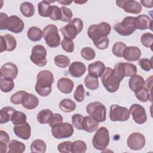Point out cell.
Here are the masks:
<instances>
[{
  "mask_svg": "<svg viewBox=\"0 0 153 153\" xmlns=\"http://www.w3.org/2000/svg\"><path fill=\"white\" fill-rule=\"evenodd\" d=\"M54 76L52 72L48 70L40 71L37 75L35 91L41 96H48L52 90V84Z\"/></svg>",
  "mask_w": 153,
  "mask_h": 153,
  "instance_id": "6da1fadb",
  "label": "cell"
},
{
  "mask_svg": "<svg viewBox=\"0 0 153 153\" xmlns=\"http://www.w3.org/2000/svg\"><path fill=\"white\" fill-rule=\"evenodd\" d=\"M111 27L108 23L103 22L97 25H92L89 26L87 34L88 37L95 43L106 37L110 33Z\"/></svg>",
  "mask_w": 153,
  "mask_h": 153,
  "instance_id": "7a4b0ae2",
  "label": "cell"
},
{
  "mask_svg": "<svg viewBox=\"0 0 153 153\" xmlns=\"http://www.w3.org/2000/svg\"><path fill=\"white\" fill-rule=\"evenodd\" d=\"M102 84L109 93L116 92L120 87V81L114 74V71L111 68H105L104 72L101 76Z\"/></svg>",
  "mask_w": 153,
  "mask_h": 153,
  "instance_id": "3957f363",
  "label": "cell"
},
{
  "mask_svg": "<svg viewBox=\"0 0 153 153\" xmlns=\"http://www.w3.org/2000/svg\"><path fill=\"white\" fill-rule=\"evenodd\" d=\"M83 28V22L79 18H74L69 23L60 29L64 38L74 39Z\"/></svg>",
  "mask_w": 153,
  "mask_h": 153,
  "instance_id": "277c9868",
  "label": "cell"
},
{
  "mask_svg": "<svg viewBox=\"0 0 153 153\" xmlns=\"http://www.w3.org/2000/svg\"><path fill=\"white\" fill-rule=\"evenodd\" d=\"M43 37L47 45L51 48H56L60 45V37L57 26L54 25L46 26L42 31Z\"/></svg>",
  "mask_w": 153,
  "mask_h": 153,
  "instance_id": "5b68a950",
  "label": "cell"
},
{
  "mask_svg": "<svg viewBox=\"0 0 153 153\" xmlns=\"http://www.w3.org/2000/svg\"><path fill=\"white\" fill-rule=\"evenodd\" d=\"M87 114L96 122L102 123L106 120V109L100 102L90 103L86 107Z\"/></svg>",
  "mask_w": 153,
  "mask_h": 153,
  "instance_id": "8992f818",
  "label": "cell"
},
{
  "mask_svg": "<svg viewBox=\"0 0 153 153\" xmlns=\"http://www.w3.org/2000/svg\"><path fill=\"white\" fill-rule=\"evenodd\" d=\"M136 17L127 16L123 19L122 22L117 23L114 26V29L122 36H129L136 29Z\"/></svg>",
  "mask_w": 153,
  "mask_h": 153,
  "instance_id": "52a82bcc",
  "label": "cell"
},
{
  "mask_svg": "<svg viewBox=\"0 0 153 153\" xmlns=\"http://www.w3.org/2000/svg\"><path fill=\"white\" fill-rule=\"evenodd\" d=\"M109 140V130L105 127H101L97 129L94 134L92 139V143L95 149L103 151L108 146Z\"/></svg>",
  "mask_w": 153,
  "mask_h": 153,
  "instance_id": "ba28073f",
  "label": "cell"
},
{
  "mask_svg": "<svg viewBox=\"0 0 153 153\" xmlns=\"http://www.w3.org/2000/svg\"><path fill=\"white\" fill-rule=\"evenodd\" d=\"M47 50L43 45H35L32 49L30 59L35 65L38 66H44L47 63Z\"/></svg>",
  "mask_w": 153,
  "mask_h": 153,
  "instance_id": "9c48e42d",
  "label": "cell"
},
{
  "mask_svg": "<svg viewBox=\"0 0 153 153\" xmlns=\"http://www.w3.org/2000/svg\"><path fill=\"white\" fill-rule=\"evenodd\" d=\"M51 133L58 139L68 138L73 134L74 128L69 123H62L51 127Z\"/></svg>",
  "mask_w": 153,
  "mask_h": 153,
  "instance_id": "30bf717a",
  "label": "cell"
},
{
  "mask_svg": "<svg viewBox=\"0 0 153 153\" xmlns=\"http://www.w3.org/2000/svg\"><path fill=\"white\" fill-rule=\"evenodd\" d=\"M130 117L128 109L118 105H112L110 108L109 117L112 121H126Z\"/></svg>",
  "mask_w": 153,
  "mask_h": 153,
  "instance_id": "8fae6325",
  "label": "cell"
},
{
  "mask_svg": "<svg viewBox=\"0 0 153 153\" xmlns=\"http://www.w3.org/2000/svg\"><path fill=\"white\" fill-rule=\"evenodd\" d=\"M145 136L137 132L131 133L127 138V146L132 150L137 151L142 149L145 145Z\"/></svg>",
  "mask_w": 153,
  "mask_h": 153,
  "instance_id": "7c38bea8",
  "label": "cell"
},
{
  "mask_svg": "<svg viewBox=\"0 0 153 153\" xmlns=\"http://www.w3.org/2000/svg\"><path fill=\"white\" fill-rule=\"evenodd\" d=\"M116 4L118 7L123 8L124 11L128 13L137 14L142 11V5L136 1H116Z\"/></svg>",
  "mask_w": 153,
  "mask_h": 153,
  "instance_id": "4fadbf2b",
  "label": "cell"
},
{
  "mask_svg": "<svg viewBox=\"0 0 153 153\" xmlns=\"http://www.w3.org/2000/svg\"><path fill=\"white\" fill-rule=\"evenodd\" d=\"M130 112L131 114L133 120L138 124L145 123L147 120L145 108L139 104L134 103L130 108Z\"/></svg>",
  "mask_w": 153,
  "mask_h": 153,
  "instance_id": "5bb4252c",
  "label": "cell"
},
{
  "mask_svg": "<svg viewBox=\"0 0 153 153\" xmlns=\"http://www.w3.org/2000/svg\"><path fill=\"white\" fill-rule=\"evenodd\" d=\"M24 26L25 24L23 20L17 16L13 15L8 17L5 25V29L14 33H19L23 31Z\"/></svg>",
  "mask_w": 153,
  "mask_h": 153,
  "instance_id": "9a60e30c",
  "label": "cell"
},
{
  "mask_svg": "<svg viewBox=\"0 0 153 153\" xmlns=\"http://www.w3.org/2000/svg\"><path fill=\"white\" fill-rule=\"evenodd\" d=\"M18 74V68L17 66L13 63L8 62L4 64L0 69V75L2 77L15 79Z\"/></svg>",
  "mask_w": 153,
  "mask_h": 153,
  "instance_id": "2e32d148",
  "label": "cell"
},
{
  "mask_svg": "<svg viewBox=\"0 0 153 153\" xmlns=\"http://www.w3.org/2000/svg\"><path fill=\"white\" fill-rule=\"evenodd\" d=\"M13 131L14 134L22 139L27 140L30 137L31 128L27 122L20 125L15 126L13 127Z\"/></svg>",
  "mask_w": 153,
  "mask_h": 153,
  "instance_id": "e0dca14e",
  "label": "cell"
},
{
  "mask_svg": "<svg viewBox=\"0 0 153 153\" xmlns=\"http://www.w3.org/2000/svg\"><path fill=\"white\" fill-rule=\"evenodd\" d=\"M141 56V51L135 46L127 47L125 49L123 57L128 62L137 61Z\"/></svg>",
  "mask_w": 153,
  "mask_h": 153,
  "instance_id": "ac0fdd59",
  "label": "cell"
},
{
  "mask_svg": "<svg viewBox=\"0 0 153 153\" xmlns=\"http://www.w3.org/2000/svg\"><path fill=\"white\" fill-rule=\"evenodd\" d=\"M136 28L139 30H146L149 29L152 30V19L147 15L142 14L139 15L136 17Z\"/></svg>",
  "mask_w": 153,
  "mask_h": 153,
  "instance_id": "d6986e66",
  "label": "cell"
},
{
  "mask_svg": "<svg viewBox=\"0 0 153 153\" xmlns=\"http://www.w3.org/2000/svg\"><path fill=\"white\" fill-rule=\"evenodd\" d=\"M105 69V64L101 61H96L94 63H90L88 66V74L96 78L101 77Z\"/></svg>",
  "mask_w": 153,
  "mask_h": 153,
  "instance_id": "ffe728a7",
  "label": "cell"
},
{
  "mask_svg": "<svg viewBox=\"0 0 153 153\" xmlns=\"http://www.w3.org/2000/svg\"><path fill=\"white\" fill-rule=\"evenodd\" d=\"M57 87L59 90L63 94H69L74 87V82L68 78H61L57 82Z\"/></svg>",
  "mask_w": 153,
  "mask_h": 153,
  "instance_id": "44dd1931",
  "label": "cell"
},
{
  "mask_svg": "<svg viewBox=\"0 0 153 153\" xmlns=\"http://www.w3.org/2000/svg\"><path fill=\"white\" fill-rule=\"evenodd\" d=\"M86 71L85 65L80 62H74L69 67L70 75L75 78H79L82 76Z\"/></svg>",
  "mask_w": 153,
  "mask_h": 153,
  "instance_id": "7402d4cb",
  "label": "cell"
},
{
  "mask_svg": "<svg viewBox=\"0 0 153 153\" xmlns=\"http://www.w3.org/2000/svg\"><path fill=\"white\" fill-rule=\"evenodd\" d=\"M22 104L27 109H33L38 105L39 99L34 94L27 93L22 99Z\"/></svg>",
  "mask_w": 153,
  "mask_h": 153,
  "instance_id": "603a6c76",
  "label": "cell"
},
{
  "mask_svg": "<svg viewBox=\"0 0 153 153\" xmlns=\"http://www.w3.org/2000/svg\"><path fill=\"white\" fill-rule=\"evenodd\" d=\"M145 85L144 79L139 75H134L130 77L128 81V86L133 91L136 92L142 88Z\"/></svg>",
  "mask_w": 153,
  "mask_h": 153,
  "instance_id": "cb8c5ba5",
  "label": "cell"
},
{
  "mask_svg": "<svg viewBox=\"0 0 153 153\" xmlns=\"http://www.w3.org/2000/svg\"><path fill=\"white\" fill-rule=\"evenodd\" d=\"M98 123L90 116L84 117L82 122V129L88 133H93L97 129Z\"/></svg>",
  "mask_w": 153,
  "mask_h": 153,
  "instance_id": "d4e9b609",
  "label": "cell"
},
{
  "mask_svg": "<svg viewBox=\"0 0 153 153\" xmlns=\"http://www.w3.org/2000/svg\"><path fill=\"white\" fill-rule=\"evenodd\" d=\"M16 109L11 106L2 108L0 111V123L4 124L11 120Z\"/></svg>",
  "mask_w": 153,
  "mask_h": 153,
  "instance_id": "484cf974",
  "label": "cell"
},
{
  "mask_svg": "<svg viewBox=\"0 0 153 153\" xmlns=\"http://www.w3.org/2000/svg\"><path fill=\"white\" fill-rule=\"evenodd\" d=\"M54 114L50 109H43L38 112L36 116L37 121L42 124H47L51 121Z\"/></svg>",
  "mask_w": 153,
  "mask_h": 153,
  "instance_id": "4316f807",
  "label": "cell"
},
{
  "mask_svg": "<svg viewBox=\"0 0 153 153\" xmlns=\"http://www.w3.org/2000/svg\"><path fill=\"white\" fill-rule=\"evenodd\" d=\"M42 35L43 33L41 29L36 26L30 27L27 32V36L28 38L33 42L40 41Z\"/></svg>",
  "mask_w": 153,
  "mask_h": 153,
  "instance_id": "83f0119b",
  "label": "cell"
},
{
  "mask_svg": "<svg viewBox=\"0 0 153 153\" xmlns=\"http://www.w3.org/2000/svg\"><path fill=\"white\" fill-rule=\"evenodd\" d=\"M8 153H22L25 151V145L16 140H12L8 144Z\"/></svg>",
  "mask_w": 153,
  "mask_h": 153,
  "instance_id": "f1b7e54d",
  "label": "cell"
},
{
  "mask_svg": "<svg viewBox=\"0 0 153 153\" xmlns=\"http://www.w3.org/2000/svg\"><path fill=\"white\" fill-rule=\"evenodd\" d=\"M55 1H42L39 2L38 4V14L41 17H47L49 16L50 11V3L54 2Z\"/></svg>",
  "mask_w": 153,
  "mask_h": 153,
  "instance_id": "f546056e",
  "label": "cell"
},
{
  "mask_svg": "<svg viewBox=\"0 0 153 153\" xmlns=\"http://www.w3.org/2000/svg\"><path fill=\"white\" fill-rule=\"evenodd\" d=\"M59 108L65 112H71L76 108V103L70 99H64L59 103Z\"/></svg>",
  "mask_w": 153,
  "mask_h": 153,
  "instance_id": "4dcf8cb0",
  "label": "cell"
},
{
  "mask_svg": "<svg viewBox=\"0 0 153 153\" xmlns=\"http://www.w3.org/2000/svg\"><path fill=\"white\" fill-rule=\"evenodd\" d=\"M20 10L22 14L26 17H32L35 14V7L33 5L29 2H23L20 5Z\"/></svg>",
  "mask_w": 153,
  "mask_h": 153,
  "instance_id": "1f68e13d",
  "label": "cell"
},
{
  "mask_svg": "<svg viewBox=\"0 0 153 153\" xmlns=\"http://www.w3.org/2000/svg\"><path fill=\"white\" fill-rule=\"evenodd\" d=\"M47 146L44 141L41 139L33 140L30 145V150L32 152L44 153L46 151Z\"/></svg>",
  "mask_w": 153,
  "mask_h": 153,
  "instance_id": "d6a6232c",
  "label": "cell"
},
{
  "mask_svg": "<svg viewBox=\"0 0 153 153\" xmlns=\"http://www.w3.org/2000/svg\"><path fill=\"white\" fill-rule=\"evenodd\" d=\"M14 87V82L12 79L0 77V87L1 90L4 93L11 91Z\"/></svg>",
  "mask_w": 153,
  "mask_h": 153,
  "instance_id": "836d02e7",
  "label": "cell"
},
{
  "mask_svg": "<svg viewBox=\"0 0 153 153\" xmlns=\"http://www.w3.org/2000/svg\"><path fill=\"white\" fill-rule=\"evenodd\" d=\"M136 98L142 102H146L148 100L152 102L151 93L144 87L141 88L140 90L134 92Z\"/></svg>",
  "mask_w": 153,
  "mask_h": 153,
  "instance_id": "e575fe53",
  "label": "cell"
},
{
  "mask_svg": "<svg viewBox=\"0 0 153 153\" xmlns=\"http://www.w3.org/2000/svg\"><path fill=\"white\" fill-rule=\"evenodd\" d=\"M87 150V145L82 140H75L71 144V152L72 153H84Z\"/></svg>",
  "mask_w": 153,
  "mask_h": 153,
  "instance_id": "d590c367",
  "label": "cell"
},
{
  "mask_svg": "<svg viewBox=\"0 0 153 153\" xmlns=\"http://www.w3.org/2000/svg\"><path fill=\"white\" fill-rule=\"evenodd\" d=\"M84 84L85 87L91 90H96L99 85L97 78L94 77L88 74L84 78Z\"/></svg>",
  "mask_w": 153,
  "mask_h": 153,
  "instance_id": "8d00e7d4",
  "label": "cell"
},
{
  "mask_svg": "<svg viewBox=\"0 0 153 153\" xmlns=\"http://www.w3.org/2000/svg\"><path fill=\"white\" fill-rule=\"evenodd\" d=\"M11 121L14 126L24 124L26 122V115L21 111H16L12 117Z\"/></svg>",
  "mask_w": 153,
  "mask_h": 153,
  "instance_id": "74e56055",
  "label": "cell"
},
{
  "mask_svg": "<svg viewBox=\"0 0 153 153\" xmlns=\"http://www.w3.org/2000/svg\"><path fill=\"white\" fill-rule=\"evenodd\" d=\"M54 61L56 66L61 68H66L70 63L69 58L66 56L62 54H59L55 56Z\"/></svg>",
  "mask_w": 153,
  "mask_h": 153,
  "instance_id": "f35d334b",
  "label": "cell"
},
{
  "mask_svg": "<svg viewBox=\"0 0 153 153\" xmlns=\"http://www.w3.org/2000/svg\"><path fill=\"white\" fill-rule=\"evenodd\" d=\"M6 46H7V51H11L14 50L17 45V41L14 36L10 33H7L4 36Z\"/></svg>",
  "mask_w": 153,
  "mask_h": 153,
  "instance_id": "ab89813d",
  "label": "cell"
},
{
  "mask_svg": "<svg viewBox=\"0 0 153 153\" xmlns=\"http://www.w3.org/2000/svg\"><path fill=\"white\" fill-rule=\"evenodd\" d=\"M127 45L122 42H117L112 47V51L114 55L118 57H122Z\"/></svg>",
  "mask_w": 153,
  "mask_h": 153,
  "instance_id": "60d3db41",
  "label": "cell"
},
{
  "mask_svg": "<svg viewBox=\"0 0 153 153\" xmlns=\"http://www.w3.org/2000/svg\"><path fill=\"white\" fill-rule=\"evenodd\" d=\"M113 71L115 76L121 81L124 78V77H125L126 75L125 63L123 62H119L117 63L115 65Z\"/></svg>",
  "mask_w": 153,
  "mask_h": 153,
  "instance_id": "b9f144b4",
  "label": "cell"
},
{
  "mask_svg": "<svg viewBox=\"0 0 153 153\" xmlns=\"http://www.w3.org/2000/svg\"><path fill=\"white\" fill-rule=\"evenodd\" d=\"M140 41L143 46L147 48H150L152 50V45L153 42L152 33L149 32L143 33L140 38Z\"/></svg>",
  "mask_w": 153,
  "mask_h": 153,
  "instance_id": "7bdbcfd3",
  "label": "cell"
},
{
  "mask_svg": "<svg viewBox=\"0 0 153 153\" xmlns=\"http://www.w3.org/2000/svg\"><path fill=\"white\" fill-rule=\"evenodd\" d=\"M81 55L83 59L86 60H91L94 59L96 53L94 50L90 47H84L81 51Z\"/></svg>",
  "mask_w": 153,
  "mask_h": 153,
  "instance_id": "ee69618b",
  "label": "cell"
},
{
  "mask_svg": "<svg viewBox=\"0 0 153 153\" xmlns=\"http://www.w3.org/2000/svg\"><path fill=\"white\" fill-rule=\"evenodd\" d=\"M84 117L79 114H76L72 117V124L76 129L81 130L82 129V122Z\"/></svg>",
  "mask_w": 153,
  "mask_h": 153,
  "instance_id": "f6af8a7d",
  "label": "cell"
},
{
  "mask_svg": "<svg viewBox=\"0 0 153 153\" xmlns=\"http://www.w3.org/2000/svg\"><path fill=\"white\" fill-rule=\"evenodd\" d=\"M60 10H61V17L60 20L64 22H70L73 16L72 11L69 8L65 7H60Z\"/></svg>",
  "mask_w": 153,
  "mask_h": 153,
  "instance_id": "bcb514c9",
  "label": "cell"
},
{
  "mask_svg": "<svg viewBox=\"0 0 153 153\" xmlns=\"http://www.w3.org/2000/svg\"><path fill=\"white\" fill-rule=\"evenodd\" d=\"M61 45L62 48L68 53L73 52L75 48L74 42L72 39L67 38H64L61 42Z\"/></svg>",
  "mask_w": 153,
  "mask_h": 153,
  "instance_id": "7dc6e473",
  "label": "cell"
},
{
  "mask_svg": "<svg viewBox=\"0 0 153 153\" xmlns=\"http://www.w3.org/2000/svg\"><path fill=\"white\" fill-rule=\"evenodd\" d=\"M84 94H85V90L82 84H79L74 93V99L78 102H82L84 99Z\"/></svg>",
  "mask_w": 153,
  "mask_h": 153,
  "instance_id": "c3c4849f",
  "label": "cell"
},
{
  "mask_svg": "<svg viewBox=\"0 0 153 153\" xmlns=\"http://www.w3.org/2000/svg\"><path fill=\"white\" fill-rule=\"evenodd\" d=\"M48 17L52 20H60L61 17L60 8L56 5H51Z\"/></svg>",
  "mask_w": 153,
  "mask_h": 153,
  "instance_id": "681fc988",
  "label": "cell"
},
{
  "mask_svg": "<svg viewBox=\"0 0 153 153\" xmlns=\"http://www.w3.org/2000/svg\"><path fill=\"white\" fill-rule=\"evenodd\" d=\"M27 93L26 91H19L16 92V93L13 94L11 98H10V101L12 103L15 104V105H19L22 103V99L24 97V96Z\"/></svg>",
  "mask_w": 153,
  "mask_h": 153,
  "instance_id": "f907efd6",
  "label": "cell"
},
{
  "mask_svg": "<svg viewBox=\"0 0 153 153\" xmlns=\"http://www.w3.org/2000/svg\"><path fill=\"white\" fill-rule=\"evenodd\" d=\"M125 63V71L126 75L125 77L131 76L134 75L137 73V68L136 66L134 64L130 63Z\"/></svg>",
  "mask_w": 153,
  "mask_h": 153,
  "instance_id": "816d5d0a",
  "label": "cell"
},
{
  "mask_svg": "<svg viewBox=\"0 0 153 153\" xmlns=\"http://www.w3.org/2000/svg\"><path fill=\"white\" fill-rule=\"evenodd\" d=\"M138 63L140 65V66L141 67V68L143 70H144L145 71L148 72L152 69L151 59L149 60L148 59L142 58L139 60Z\"/></svg>",
  "mask_w": 153,
  "mask_h": 153,
  "instance_id": "f5cc1de1",
  "label": "cell"
},
{
  "mask_svg": "<svg viewBox=\"0 0 153 153\" xmlns=\"http://www.w3.org/2000/svg\"><path fill=\"white\" fill-rule=\"evenodd\" d=\"M71 144H72V142L70 141H65L59 143L57 146L59 151L60 152H64V153H68L71 152Z\"/></svg>",
  "mask_w": 153,
  "mask_h": 153,
  "instance_id": "db71d44e",
  "label": "cell"
},
{
  "mask_svg": "<svg viewBox=\"0 0 153 153\" xmlns=\"http://www.w3.org/2000/svg\"><path fill=\"white\" fill-rule=\"evenodd\" d=\"M63 123V117L60 114H54L53 117L51 121L49 123V125L51 127L56 126L60 123Z\"/></svg>",
  "mask_w": 153,
  "mask_h": 153,
  "instance_id": "11a10c76",
  "label": "cell"
},
{
  "mask_svg": "<svg viewBox=\"0 0 153 153\" xmlns=\"http://www.w3.org/2000/svg\"><path fill=\"white\" fill-rule=\"evenodd\" d=\"M8 16L7 14L4 13H0V29L4 30L5 29V25L8 19Z\"/></svg>",
  "mask_w": 153,
  "mask_h": 153,
  "instance_id": "9f6ffc18",
  "label": "cell"
},
{
  "mask_svg": "<svg viewBox=\"0 0 153 153\" xmlns=\"http://www.w3.org/2000/svg\"><path fill=\"white\" fill-rule=\"evenodd\" d=\"M10 142V136L8 134L4 131L1 130L0 131V143H3L4 144L7 145Z\"/></svg>",
  "mask_w": 153,
  "mask_h": 153,
  "instance_id": "6f0895ef",
  "label": "cell"
},
{
  "mask_svg": "<svg viewBox=\"0 0 153 153\" xmlns=\"http://www.w3.org/2000/svg\"><path fill=\"white\" fill-rule=\"evenodd\" d=\"M152 76H151L149 78L146 79V82H145V88L148 90V91L150 93H151V90L152 87Z\"/></svg>",
  "mask_w": 153,
  "mask_h": 153,
  "instance_id": "680465c9",
  "label": "cell"
},
{
  "mask_svg": "<svg viewBox=\"0 0 153 153\" xmlns=\"http://www.w3.org/2000/svg\"><path fill=\"white\" fill-rule=\"evenodd\" d=\"M0 41H1V53H2L4 51H7V46L6 43L3 36H0Z\"/></svg>",
  "mask_w": 153,
  "mask_h": 153,
  "instance_id": "91938a15",
  "label": "cell"
},
{
  "mask_svg": "<svg viewBox=\"0 0 153 153\" xmlns=\"http://www.w3.org/2000/svg\"><path fill=\"white\" fill-rule=\"evenodd\" d=\"M141 4L145 7L146 8H152L153 7L152 5V1L149 0V1H140Z\"/></svg>",
  "mask_w": 153,
  "mask_h": 153,
  "instance_id": "94428289",
  "label": "cell"
},
{
  "mask_svg": "<svg viewBox=\"0 0 153 153\" xmlns=\"http://www.w3.org/2000/svg\"><path fill=\"white\" fill-rule=\"evenodd\" d=\"M0 151L1 153H5L7 152V145L4 144L3 143H0Z\"/></svg>",
  "mask_w": 153,
  "mask_h": 153,
  "instance_id": "6125c7cd",
  "label": "cell"
},
{
  "mask_svg": "<svg viewBox=\"0 0 153 153\" xmlns=\"http://www.w3.org/2000/svg\"><path fill=\"white\" fill-rule=\"evenodd\" d=\"M59 3L62 4V5H69L72 2V1H58Z\"/></svg>",
  "mask_w": 153,
  "mask_h": 153,
  "instance_id": "be15d7a7",
  "label": "cell"
},
{
  "mask_svg": "<svg viewBox=\"0 0 153 153\" xmlns=\"http://www.w3.org/2000/svg\"><path fill=\"white\" fill-rule=\"evenodd\" d=\"M87 2V1H84V2H78V1H75V3H76V4H78V3H81V4H82V3H85V2Z\"/></svg>",
  "mask_w": 153,
  "mask_h": 153,
  "instance_id": "e7e4bbea",
  "label": "cell"
}]
</instances>
